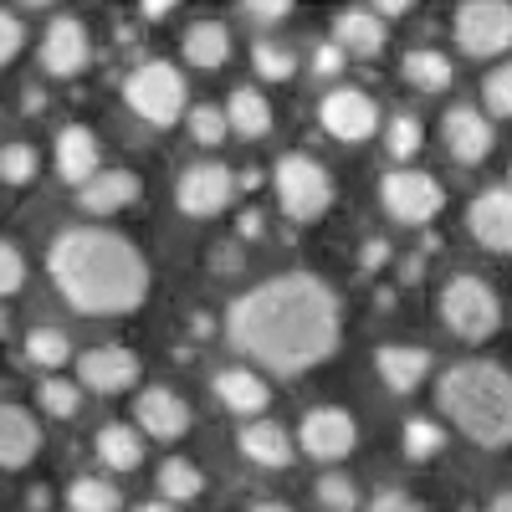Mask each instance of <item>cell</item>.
Returning <instances> with one entry per match:
<instances>
[{
  "mask_svg": "<svg viewBox=\"0 0 512 512\" xmlns=\"http://www.w3.org/2000/svg\"><path fill=\"white\" fill-rule=\"evenodd\" d=\"M231 349L251 354L277 374H303L323 359H333L344 323H338V297L328 282L308 272H287L236 297L226 313Z\"/></svg>",
  "mask_w": 512,
  "mask_h": 512,
  "instance_id": "1",
  "label": "cell"
},
{
  "mask_svg": "<svg viewBox=\"0 0 512 512\" xmlns=\"http://www.w3.org/2000/svg\"><path fill=\"white\" fill-rule=\"evenodd\" d=\"M52 282L77 313H134L149 297V267L134 241L113 231H67L52 241Z\"/></svg>",
  "mask_w": 512,
  "mask_h": 512,
  "instance_id": "2",
  "label": "cell"
},
{
  "mask_svg": "<svg viewBox=\"0 0 512 512\" xmlns=\"http://www.w3.org/2000/svg\"><path fill=\"white\" fill-rule=\"evenodd\" d=\"M441 415L477 446H512V374L487 359H466L441 374Z\"/></svg>",
  "mask_w": 512,
  "mask_h": 512,
  "instance_id": "3",
  "label": "cell"
},
{
  "mask_svg": "<svg viewBox=\"0 0 512 512\" xmlns=\"http://www.w3.org/2000/svg\"><path fill=\"white\" fill-rule=\"evenodd\" d=\"M441 318L456 338L482 344V338H492L497 323H502V303L482 277H451L446 292H441Z\"/></svg>",
  "mask_w": 512,
  "mask_h": 512,
  "instance_id": "4",
  "label": "cell"
},
{
  "mask_svg": "<svg viewBox=\"0 0 512 512\" xmlns=\"http://www.w3.org/2000/svg\"><path fill=\"white\" fill-rule=\"evenodd\" d=\"M277 200L292 221H318L323 210L333 205V180L328 169L308 154H287L277 164Z\"/></svg>",
  "mask_w": 512,
  "mask_h": 512,
  "instance_id": "5",
  "label": "cell"
},
{
  "mask_svg": "<svg viewBox=\"0 0 512 512\" xmlns=\"http://www.w3.org/2000/svg\"><path fill=\"white\" fill-rule=\"evenodd\" d=\"M123 98L144 123H175L185 113V77L169 62H144V67L128 72Z\"/></svg>",
  "mask_w": 512,
  "mask_h": 512,
  "instance_id": "6",
  "label": "cell"
},
{
  "mask_svg": "<svg viewBox=\"0 0 512 512\" xmlns=\"http://www.w3.org/2000/svg\"><path fill=\"white\" fill-rule=\"evenodd\" d=\"M456 41L466 57H497L512 47V6L502 0H466L456 6Z\"/></svg>",
  "mask_w": 512,
  "mask_h": 512,
  "instance_id": "7",
  "label": "cell"
},
{
  "mask_svg": "<svg viewBox=\"0 0 512 512\" xmlns=\"http://www.w3.org/2000/svg\"><path fill=\"white\" fill-rule=\"evenodd\" d=\"M379 195H384V210H390L395 221H410V226L436 221L441 205H446V190L436 185V175H425V169H395V175H384Z\"/></svg>",
  "mask_w": 512,
  "mask_h": 512,
  "instance_id": "8",
  "label": "cell"
},
{
  "mask_svg": "<svg viewBox=\"0 0 512 512\" xmlns=\"http://www.w3.org/2000/svg\"><path fill=\"white\" fill-rule=\"evenodd\" d=\"M231 195H236V175L226 164H195V169H185L180 175V190H175V200H180V210L185 216H221V210L231 205Z\"/></svg>",
  "mask_w": 512,
  "mask_h": 512,
  "instance_id": "9",
  "label": "cell"
},
{
  "mask_svg": "<svg viewBox=\"0 0 512 512\" xmlns=\"http://www.w3.org/2000/svg\"><path fill=\"white\" fill-rule=\"evenodd\" d=\"M359 446V431H354V415L338 410V405H318L303 415V451L318 456V461H344L349 451Z\"/></svg>",
  "mask_w": 512,
  "mask_h": 512,
  "instance_id": "10",
  "label": "cell"
},
{
  "mask_svg": "<svg viewBox=\"0 0 512 512\" xmlns=\"http://www.w3.org/2000/svg\"><path fill=\"white\" fill-rule=\"evenodd\" d=\"M77 374H82V384H88V390H98V395H118V390H134L144 369H139V354H134V349L103 344V349H88V354H82Z\"/></svg>",
  "mask_w": 512,
  "mask_h": 512,
  "instance_id": "11",
  "label": "cell"
},
{
  "mask_svg": "<svg viewBox=\"0 0 512 512\" xmlns=\"http://www.w3.org/2000/svg\"><path fill=\"white\" fill-rule=\"evenodd\" d=\"M88 57H93L88 26L72 21V16H57L47 26V36H41V67H47L52 77H77L82 67H88Z\"/></svg>",
  "mask_w": 512,
  "mask_h": 512,
  "instance_id": "12",
  "label": "cell"
},
{
  "mask_svg": "<svg viewBox=\"0 0 512 512\" xmlns=\"http://www.w3.org/2000/svg\"><path fill=\"white\" fill-rule=\"evenodd\" d=\"M318 118H323V128L333 139H369L374 134V123H379V108L369 103V93H359V88H338V93H328L323 98V108H318Z\"/></svg>",
  "mask_w": 512,
  "mask_h": 512,
  "instance_id": "13",
  "label": "cell"
},
{
  "mask_svg": "<svg viewBox=\"0 0 512 512\" xmlns=\"http://www.w3.org/2000/svg\"><path fill=\"white\" fill-rule=\"evenodd\" d=\"M134 420L154 441H180L190 431V405L180 395H169V390H144L139 405H134Z\"/></svg>",
  "mask_w": 512,
  "mask_h": 512,
  "instance_id": "14",
  "label": "cell"
},
{
  "mask_svg": "<svg viewBox=\"0 0 512 512\" xmlns=\"http://www.w3.org/2000/svg\"><path fill=\"white\" fill-rule=\"evenodd\" d=\"M466 226L487 251H512V190H487L466 210Z\"/></svg>",
  "mask_w": 512,
  "mask_h": 512,
  "instance_id": "15",
  "label": "cell"
},
{
  "mask_svg": "<svg viewBox=\"0 0 512 512\" xmlns=\"http://www.w3.org/2000/svg\"><path fill=\"white\" fill-rule=\"evenodd\" d=\"M441 134H446L451 159H461V164H477V159L492 154V123L477 108H451L446 123H441Z\"/></svg>",
  "mask_w": 512,
  "mask_h": 512,
  "instance_id": "16",
  "label": "cell"
},
{
  "mask_svg": "<svg viewBox=\"0 0 512 512\" xmlns=\"http://www.w3.org/2000/svg\"><path fill=\"white\" fill-rule=\"evenodd\" d=\"M374 369L379 379L390 384L395 395H410L425 384V374H431V349H420V344H384L374 354Z\"/></svg>",
  "mask_w": 512,
  "mask_h": 512,
  "instance_id": "17",
  "label": "cell"
},
{
  "mask_svg": "<svg viewBox=\"0 0 512 512\" xmlns=\"http://www.w3.org/2000/svg\"><path fill=\"white\" fill-rule=\"evenodd\" d=\"M57 169H62V180H72L77 190L103 175V169H98V139L82 123H72V128L57 134Z\"/></svg>",
  "mask_w": 512,
  "mask_h": 512,
  "instance_id": "18",
  "label": "cell"
},
{
  "mask_svg": "<svg viewBox=\"0 0 512 512\" xmlns=\"http://www.w3.org/2000/svg\"><path fill=\"white\" fill-rule=\"evenodd\" d=\"M41 446V425L21 405H0V466H26Z\"/></svg>",
  "mask_w": 512,
  "mask_h": 512,
  "instance_id": "19",
  "label": "cell"
},
{
  "mask_svg": "<svg viewBox=\"0 0 512 512\" xmlns=\"http://www.w3.org/2000/svg\"><path fill=\"white\" fill-rule=\"evenodd\" d=\"M77 200H82V210H88V216H113V210H123V205L139 200V175H128V169H103L93 185L77 190Z\"/></svg>",
  "mask_w": 512,
  "mask_h": 512,
  "instance_id": "20",
  "label": "cell"
},
{
  "mask_svg": "<svg viewBox=\"0 0 512 512\" xmlns=\"http://www.w3.org/2000/svg\"><path fill=\"white\" fill-rule=\"evenodd\" d=\"M333 47H344V57H379L384 52V21L374 11H344L333 21Z\"/></svg>",
  "mask_w": 512,
  "mask_h": 512,
  "instance_id": "21",
  "label": "cell"
},
{
  "mask_svg": "<svg viewBox=\"0 0 512 512\" xmlns=\"http://www.w3.org/2000/svg\"><path fill=\"white\" fill-rule=\"evenodd\" d=\"M236 446H241V456L256 461V466H287V461H292V441H287L282 425H272V420H251L246 431L236 436Z\"/></svg>",
  "mask_w": 512,
  "mask_h": 512,
  "instance_id": "22",
  "label": "cell"
},
{
  "mask_svg": "<svg viewBox=\"0 0 512 512\" xmlns=\"http://www.w3.org/2000/svg\"><path fill=\"white\" fill-rule=\"evenodd\" d=\"M216 395H221V405L226 410H236V415H262L267 410V384L256 379V374H246V369H221L216 374Z\"/></svg>",
  "mask_w": 512,
  "mask_h": 512,
  "instance_id": "23",
  "label": "cell"
},
{
  "mask_svg": "<svg viewBox=\"0 0 512 512\" xmlns=\"http://www.w3.org/2000/svg\"><path fill=\"white\" fill-rule=\"evenodd\" d=\"M226 57H231V31L221 21H195L185 31V62L216 72V67H226Z\"/></svg>",
  "mask_w": 512,
  "mask_h": 512,
  "instance_id": "24",
  "label": "cell"
},
{
  "mask_svg": "<svg viewBox=\"0 0 512 512\" xmlns=\"http://www.w3.org/2000/svg\"><path fill=\"white\" fill-rule=\"evenodd\" d=\"M98 456L103 466H113V472H134V466L144 461V436L134 431V425H103L98 431Z\"/></svg>",
  "mask_w": 512,
  "mask_h": 512,
  "instance_id": "25",
  "label": "cell"
},
{
  "mask_svg": "<svg viewBox=\"0 0 512 512\" xmlns=\"http://www.w3.org/2000/svg\"><path fill=\"white\" fill-rule=\"evenodd\" d=\"M226 118H231L236 134H246V139H262L267 128H272V103H267L262 93H251V88H236V93L226 98Z\"/></svg>",
  "mask_w": 512,
  "mask_h": 512,
  "instance_id": "26",
  "label": "cell"
},
{
  "mask_svg": "<svg viewBox=\"0 0 512 512\" xmlns=\"http://www.w3.org/2000/svg\"><path fill=\"white\" fill-rule=\"evenodd\" d=\"M451 57L446 52H436V47H420V52H410L405 57V82L410 88H420V93H441V88H451Z\"/></svg>",
  "mask_w": 512,
  "mask_h": 512,
  "instance_id": "27",
  "label": "cell"
},
{
  "mask_svg": "<svg viewBox=\"0 0 512 512\" xmlns=\"http://www.w3.org/2000/svg\"><path fill=\"white\" fill-rule=\"evenodd\" d=\"M200 487H205V477H200L195 461L169 456V461L159 466V492H164V502H190V497H200Z\"/></svg>",
  "mask_w": 512,
  "mask_h": 512,
  "instance_id": "28",
  "label": "cell"
},
{
  "mask_svg": "<svg viewBox=\"0 0 512 512\" xmlns=\"http://www.w3.org/2000/svg\"><path fill=\"white\" fill-rule=\"evenodd\" d=\"M118 487L113 482H103V477H77L72 487H67V507L72 512H118Z\"/></svg>",
  "mask_w": 512,
  "mask_h": 512,
  "instance_id": "29",
  "label": "cell"
},
{
  "mask_svg": "<svg viewBox=\"0 0 512 512\" xmlns=\"http://www.w3.org/2000/svg\"><path fill=\"white\" fill-rule=\"evenodd\" d=\"M26 359H31L36 369H62V364L72 359L67 333H57V328H36V333H26Z\"/></svg>",
  "mask_w": 512,
  "mask_h": 512,
  "instance_id": "30",
  "label": "cell"
},
{
  "mask_svg": "<svg viewBox=\"0 0 512 512\" xmlns=\"http://www.w3.org/2000/svg\"><path fill=\"white\" fill-rule=\"evenodd\" d=\"M482 103L492 108V118H512V62H502L482 77Z\"/></svg>",
  "mask_w": 512,
  "mask_h": 512,
  "instance_id": "31",
  "label": "cell"
},
{
  "mask_svg": "<svg viewBox=\"0 0 512 512\" xmlns=\"http://www.w3.org/2000/svg\"><path fill=\"white\" fill-rule=\"evenodd\" d=\"M441 446H446V431H441L436 420H410V425H405V456H410V461L436 456Z\"/></svg>",
  "mask_w": 512,
  "mask_h": 512,
  "instance_id": "32",
  "label": "cell"
},
{
  "mask_svg": "<svg viewBox=\"0 0 512 512\" xmlns=\"http://www.w3.org/2000/svg\"><path fill=\"white\" fill-rule=\"evenodd\" d=\"M384 144H390V154H395V159L420 154V144H425V128H420V118H410V113L390 118V134H384Z\"/></svg>",
  "mask_w": 512,
  "mask_h": 512,
  "instance_id": "33",
  "label": "cell"
},
{
  "mask_svg": "<svg viewBox=\"0 0 512 512\" xmlns=\"http://www.w3.org/2000/svg\"><path fill=\"white\" fill-rule=\"evenodd\" d=\"M77 405H82V390L72 379H41V410H47V415L67 420Z\"/></svg>",
  "mask_w": 512,
  "mask_h": 512,
  "instance_id": "34",
  "label": "cell"
},
{
  "mask_svg": "<svg viewBox=\"0 0 512 512\" xmlns=\"http://www.w3.org/2000/svg\"><path fill=\"white\" fill-rule=\"evenodd\" d=\"M318 502H323L328 512H359V487H354L349 477L328 472V477H318Z\"/></svg>",
  "mask_w": 512,
  "mask_h": 512,
  "instance_id": "35",
  "label": "cell"
},
{
  "mask_svg": "<svg viewBox=\"0 0 512 512\" xmlns=\"http://www.w3.org/2000/svg\"><path fill=\"white\" fill-rule=\"evenodd\" d=\"M36 175V149L31 144H6L0 149V180L6 185H26Z\"/></svg>",
  "mask_w": 512,
  "mask_h": 512,
  "instance_id": "36",
  "label": "cell"
},
{
  "mask_svg": "<svg viewBox=\"0 0 512 512\" xmlns=\"http://www.w3.org/2000/svg\"><path fill=\"white\" fill-rule=\"evenodd\" d=\"M251 67L262 72L267 82H282V77H292V52L272 47V41H256V47H251Z\"/></svg>",
  "mask_w": 512,
  "mask_h": 512,
  "instance_id": "37",
  "label": "cell"
},
{
  "mask_svg": "<svg viewBox=\"0 0 512 512\" xmlns=\"http://www.w3.org/2000/svg\"><path fill=\"white\" fill-rule=\"evenodd\" d=\"M226 128H231V118H226L221 108H195V113H190V134H195L205 149H210V144H221V139H226Z\"/></svg>",
  "mask_w": 512,
  "mask_h": 512,
  "instance_id": "38",
  "label": "cell"
},
{
  "mask_svg": "<svg viewBox=\"0 0 512 512\" xmlns=\"http://www.w3.org/2000/svg\"><path fill=\"white\" fill-rule=\"evenodd\" d=\"M21 282H26V262H21V251H16L11 241H0V297H11Z\"/></svg>",
  "mask_w": 512,
  "mask_h": 512,
  "instance_id": "39",
  "label": "cell"
},
{
  "mask_svg": "<svg viewBox=\"0 0 512 512\" xmlns=\"http://www.w3.org/2000/svg\"><path fill=\"white\" fill-rule=\"evenodd\" d=\"M21 41H26L21 21H16L11 11H0V62H11V57L21 52Z\"/></svg>",
  "mask_w": 512,
  "mask_h": 512,
  "instance_id": "40",
  "label": "cell"
},
{
  "mask_svg": "<svg viewBox=\"0 0 512 512\" xmlns=\"http://www.w3.org/2000/svg\"><path fill=\"white\" fill-rule=\"evenodd\" d=\"M369 512H425L420 502H410L405 492H379L374 502H369Z\"/></svg>",
  "mask_w": 512,
  "mask_h": 512,
  "instance_id": "41",
  "label": "cell"
},
{
  "mask_svg": "<svg viewBox=\"0 0 512 512\" xmlns=\"http://www.w3.org/2000/svg\"><path fill=\"white\" fill-rule=\"evenodd\" d=\"M292 6L287 0H246V16H256V21H282Z\"/></svg>",
  "mask_w": 512,
  "mask_h": 512,
  "instance_id": "42",
  "label": "cell"
},
{
  "mask_svg": "<svg viewBox=\"0 0 512 512\" xmlns=\"http://www.w3.org/2000/svg\"><path fill=\"white\" fill-rule=\"evenodd\" d=\"M313 67H318L323 77L344 72V47H333V41H328V47H318V52H313Z\"/></svg>",
  "mask_w": 512,
  "mask_h": 512,
  "instance_id": "43",
  "label": "cell"
},
{
  "mask_svg": "<svg viewBox=\"0 0 512 512\" xmlns=\"http://www.w3.org/2000/svg\"><path fill=\"white\" fill-rule=\"evenodd\" d=\"M384 256H390V246H384V241H369V246H364V251H359V262H364V267H369V272H374V267H379V262H384Z\"/></svg>",
  "mask_w": 512,
  "mask_h": 512,
  "instance_id": "44",
  "label": "cell"
},
{
  "mask_svg": "<svg viewBox=\"0 0 512 512\" xmlns=\"http://www.w3.org/2000/svg\"><path fill=\"white\" fill-rule=\"evenodd\" d=\"M256 231H262V216H256V210H246V216H241V236H256Z\"/></svg>",
  "mask_w": 512,
  "mask_h": 512,
  "instance_id": "45",
  "label": "cell"
},
{
  "mask_svg": "<svg viewBox=\"0 0 512 512\" xmlns=\"http://www.w3.org/2000/svg\"><path fill=\"white\" fill-rule=\"evenodd\" d=\"M231 262H236V251H231V246H221V251H216V272H236Z\"/></svg>",
  "mask_w": 512,
  "mask_h": 512,
  "instance_id": "46",
  "label": "cell"
},
{
  "mask_svg": "<svg viewBox=\"0 0 512 512\" xmlns=\"http://www.w3.org/2000/svg\"><path fill=\"white\" fill-rule=\"evenodd\" d=\"M400 11H410L405 0H384V6H374V16H400Z\"/></svg>",
  "mask_w": 512,
  "mask_h": 512,
  "instance_id": "47",
  "label": "cell"
},
{
  "mask_svg": "<svg viewBox=\"0 0 512 512\" xmlns=\"http://www.w3.org/2000/svg\"><path fill=\"white\" fill-rule=\"evenodd\" d=\"M487 512H512V492H507V497H497V502H492Z\"/></svg>",
  "mask_w": 512,
  "mask_h": 512,
  "instance_id": "48",
  "label": "cell"
},
{
  "mask_svg": "<svg viewBox=\"0 0 512 512\" xmlns=\"http://www.w3.org/2000/svg\"><path fill=\"white\" fill-rule=\"evenodd\" d=\"M251 512H287L282 502H262V507H251Z\"/></svg>",
  "mask_w": 512,
  "mask_h": 512,
  "instance_id": "49",
  "label": "cell"
},
{
  "mask_svg": "<svg viewBox=\"0 0 512 512\" xmlns=\"http://www.w3.org/2000/svg\"><path fill=\"white\" fill-rule=\"evenodd\" d=\"M134 512H169L164 502H144V507H134Z\"/></svg>",
  "mask_w": 512,
  "mask_h": 512,
  "instance_id": "50",
  "label": "cell"
},
{
  "mask_svg": "<svg viewBox=\"0 0 512 512\" xmlns=\"http://www.w3.org/2000/svg\"><path fill=\"white\" fill-rule=\"evenodd\" d=\"M0 333H6V313H0Z\"/></svg>",
  "mask_w": 512,
  "mask_h": 512,
  "instance_id": "51",
  "label": "cell"
}]
</instances>
